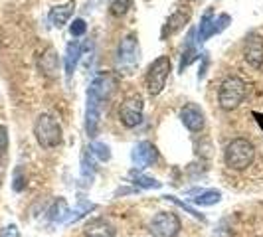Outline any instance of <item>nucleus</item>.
Returning a JSON list of instances; mask_svg holds the SVG:
<instances>
[{"mask_svg": "<svg viewBox=\"0 0 263 237\" xmlns=\"http://www.w3.org/2000/svg\"><path fill=\"white\" fill-rule=\"evenodd\" d=\"M255 158V148L248 139H234L226 146L224 160L232 170H246Z\"/></svg>", "mask_w": 263, "mask_h": 237, "instance_id": "obj_1", "label": "nucleus"}, {"mask_svg": "<svg viewBox=\"0 0 263 237\" xmlns=\"http://www.w3.org/2000/svg\"><path fill=\"white\" fill-rule=\"evenodd\" d=\"M34 134L42 148L50 150L62 143V125L52 117V115H40L36 125H34Z\"/></svg>", "mask_w": 263, "mask_h": 237, "instance_id": "obj_2", "label": "nucleus"}, {"mask_svg": "<svg viewBox=\"0 0 263 237\" xmlns=\"http://www.w3.org/2000/svg\"><path fill=\"white\" fill-rule=\"evenodd\" d=\"M246 81L239 77H228L220 85V93H218V101H220V107L226 109V111H232L236 109L243 97H246Z\"/></svg>", "mask_w": 263, "mask_h": 237, "instance_id": "obj_3", "label": "nucleus"}, {"mask_svg": "<svg viewBox=\"0 0 263 237\" xmlns=\"http://www.w3.org/2000/svg\"><path fill=\"white\" fill-rule=\"evenodd\" d=\"M168 73H171V60L166 55H160L151 64L148 71H146V89L151 95H158L164 89Z\"/></svg>", "mask_w": 263, "mask_h": 237, "instance_id": "obj_4", "label": "nucleus"}, {"mask_svg": "<svg viewBox=\"0 0 263 237\" xmlns=\"http://www.w3.org/2000/svg\"><path fill=\"white\" fill-rule=\"evenodd\" d=\"M180 227H182V224H180L176 213L160 211L148 224V231L153 237H176L180 233Z\"/></svg>", "mask_w": 263, "mask_h": 237, "instance_id": "obj_5", "label": "nucleus"}, {"mask_svg": "<svg viewBox=\"0 0 263 237\" xmlns=\"http://www.w3.org/2000/svg\"><path fill=\"white\" fill-rule=\"evenodd\" d=\"M139 64V48H137V38L127 36L121 40L117 50V69L123 73H133V69Z\"/></svg>", "mask_w": 263, "mask_h": 237, "instance_id": "obj_6", "label": "nucleus"}, {"mask_svg": "<svg viewBox=\"0 0 263 237\" xmlns=\"http://www.w3.org/2000/svg\"><path fill=\"white\" fill-rule=\"evenodd\" d=\"M119 118L127 129H135L137 125L143 123V97L131 95L127 97L119 107Z\"/></svg>", "mask_w": 263, "mask_h": 237, "instance_id": "obj_7", "label": "nucleus"}, {"mask_svg": "<svg viewBox=\"0 0 263 237\" xmlns=\"http://www.w3.org/2000/svg\"><path fill=\"white\" fill-rule=\"evenodd\" d=\"M243 57L253 69H261L263 67V38L257 34H251L246 40V48H243Z\"/></svg>", "mask_w": 263, "mask_h": 237, "instance_id": "obj_8", "label": "nucleus"}, {"mask_svg": "<svg viewBox=\"0 0 263 237\" xmlns=\"http://www.w3.org/2000/svg\"><path fill=\"white\" fill-rule=\"evenodd\" d=\"M180 118H182V123H184V127L188 131L200 132L204 129V113H202V109L198 105H194V103H188V105L182 107Z\"/></svg>", "mask_w": 263, "mask_h": 237, "instance_id": "obj_9", "label": "nucleus"}, {"mask_svg": "<svg viewBox=\"0 0 263 237\" xmlns=\"http://www.w3.org/2000/svg\"><path fill=\"white\" fill-rule=\"evenodd\" d=\"M133 164L137 166V168H146V166H151L155 160H157V148L153 143H139V145L133 148Z\"/></svg>", "mask_w": 263, "mask_h": 237, "instance_id": "obj_10", "label": "nucleus"}, {"mask_svg": "<svg viewBox=\"0 0 263 237\" xmlns=\"http://www.w3.org/2000/svg\"><path fill=\"white\" fill-rule=\"evenodd\" d=\"M99 117H101V101L87 93V113H85V129L89 136H95L97 125H99Z\"/></svg>", "mask_w": 263, "mask_h": 237, "instance_id": "obj_11", "label": "nucleus"}, {"mask_svg": "<svg viewBox=\"0 0 263 237\" xmlns=\"http://www.w3.org/2000/svg\"><path fill=\"white\" fill-rule=\"evenodd\" d=\"M73 8H76V2H73V0H67L64 4L53 6L52 10H50V22H52V26H55V28L66 26L67 20H69L71 14H73Z\"/></svg>", "mask_w": 263, "mask_h": 237, "instance_id": "obj_12", "label": "nucleus"}, {"mask_svg": "<svg viewBox=\"0 0 263 237\" xmlns=\"http://www.w3.org/2000/svg\"><path fill=\"white\" fill-rule=\"evenodd\" d=\"M87 237H115V227L103 218H93L85 225Z\"/></svg>", "mask_w": 263, "mask_h": 237, "instance_id": "obj_13", "label": "nucleus"}, {"mask_svg": "<svg viewBox=\"0 0 263 237\" xmlns=\"http://www.w3.org/2000/svg\"><path fill=\"white\" fill-rule=\"evenodd\" d=\"M79 55H81V44L79 40H73L67 44V50H66V73L71 75L76 71V66L79 62Z\"/></svg>", "mask_w": 263, "mask_h": 237, "instance_id": "obj_14", "label": "nucleus"}, {"mask_svg": "<svg viewBox=\"0 0 263 237\" xmlns=\"http://www.w3.org/2000/svg\"><path fill=\"white\" fill-rule=\"evenodd\" d=\"M184 22H188V12L184 10H178V12H174L168 18V22H166V28L162 30V36H166V34H174L176 30H180V28L184 26Z\"/></svg>", "mask_w": 263, "mask_h": 237, "instance_id": "obj_15", "label": "nucleus"}, {"mask_svg": "<svg viewBox=\"0 0 263 237\" xmlns=\"http://www.w3.org/2000/svg\"><path fill=\"white\" fill-rule=\"evenodd\" d=\"M212 22H214V12L208 10L202 16V22H200V28H198V42H206L212 36Z\"/></svg>", "mask_w": 263, "mask_h": 237, "instance_id": "obj_16", "label": "nucleus"}, {"mask_svg": "<svg viewBox=\"0 0 263 237\" xmlns=\"http://www.w3.org/2000/svg\"><path fill=\"white\" fill-rule=\"evenodd\" d=\"M40 66H42V69H44L48 75H53V71L58 69V55H55V52H53L52 48H50V50H46V53L42 55Z\"/></svg>", "mask_w": 263, "mask_h": 237, "instance_id": "obj_17", "label": "nucleus"}, {"mask_svg": "<svg viewBox=\"0 0 263 237\" xmlns=\"http://www.w3.org/2000/svg\"><path fill=\"white\" fill-rule=\"evenodd\" d=\"M220 200H222V194L218 190H206V192H202L198 198H194V204L196 206H214Z\"/></svg>", "mask_w": 263, "mask_h": 237, "instance_id": "obj_18", "label": "nucleus"}, {"mask_svg": "<svg viewBox=\"0 0 263 237\" xmlns=\"http://www.w3.org/2000/svg\"><path fill=\"white\" fill-rule=\"evenodd\" d=\"M67 213H69V211H67L66 200L60 198V200L52 206V210H50V220H52V222H64Z\"/></svg>", "mask_w": 263, "mask_h": 237, "instance_id": "obj_19", "label": "nucleus"}, {"mask_svg": "<svg viewBox=\"0 0 263 237\" xmlns=\"http://www.w3.org/2000/svg\"><path fill=\"white\" fill-rule=\"evenodd\" d=\"M131 4L133 0H113L111 2V14L113 16H123V14L131 8Z\"/></svg>", "mask_w": 263, "mask_h": 237, "instance_id": "obj_20", "label": "nucleus"}, {"mask_svg": "<svg viewBox=\"0 0 263 237\" xmlns=\"http://www.w3.org/2000/svg\"><path fill=\"white\" fill-rule=\"evenodd\" d=\"M133 182L137 186H143V188H160V182L153 180V178H146V176H141V174H135V172H133Z\"/></svg>", "mask_w": 263, "mask_h": 237, "instance_id": "obj_21", "label": "nucleus"}, {"mask_svg": "<svg viewBox=\"0 0 263 237\" xmlns=\"http://www.w3.org/2000/svg\"><path fill=\"white\" fill-rule=\"evenodd\" d=\"M85 30H87V24H85V20H81V18L73 20V22H71V26H69V32H71V36H73V38L83 36V34H85Z\"/></svg>", "mask_w": 263, "mask_h": 237, "instance_id": "obj_22", "label": "nucleus"}, {"mask_svg": "<svg viewBox=\"0 0 263 237\" xmlns=\"http://www.w3.org/2000/svg\"><path fill=\"white\" fill-rule=\"evenodd\" d=\"M93 152L99 156V160H109V158H111L109 146L103 145V143H95V145H93Z\"/></svg>", "mask_w": 263, "mask_h": 237, "instance_id": "obj_23", "label": "nucleus"}, {"mask_svg": "<svg viewBox=\"0 0 263 237\" xmlns=\"http://www.w3.org/2000/svg\"><path fill=\"white\" fill-rule=\"evenodd\" d=\"M168 200H172V202H174V204H178V206H180V208H184V210L188 211V213H192V215H194V218H198V220H202V222H204V215H202V213H198V211L194 210V208H190V206H188V204H184V202H180V200H176V198H174V196H168Z\"/></svg>", "mask_w": 263, "mask_h": 237, "instance_id": "obj_24", "label": "nucleus"}, {"mask_svg": "<svg viewBox=\"0 0 263 237\" xmlns=\"http://www.w3.org/2000/svg\"><path fill=\"white\" fill-rule=\"evenodd\" d=\"M6 148H8V132L4 127H0V156L6 152Z\"/></svg>", "mask_w": 263, "mask_h": 237, "instance_id": "obj_25", "label": "nucleus"}, {"mask_svg": "<svg viewBox=\"0 0 263 237\" xmlns=\"http://www.w3.org/2000/svg\"><path fill=\"white\" fill-rule=\"evenodd\" d=\"M0 237H20V231H18V227L16 225H6L4 229H2V233Z\"/></svg>", "mask_w": 263, "mask_h": 237, "instance_id": "obj_26", "label": "nucleus"}]
</instances>
